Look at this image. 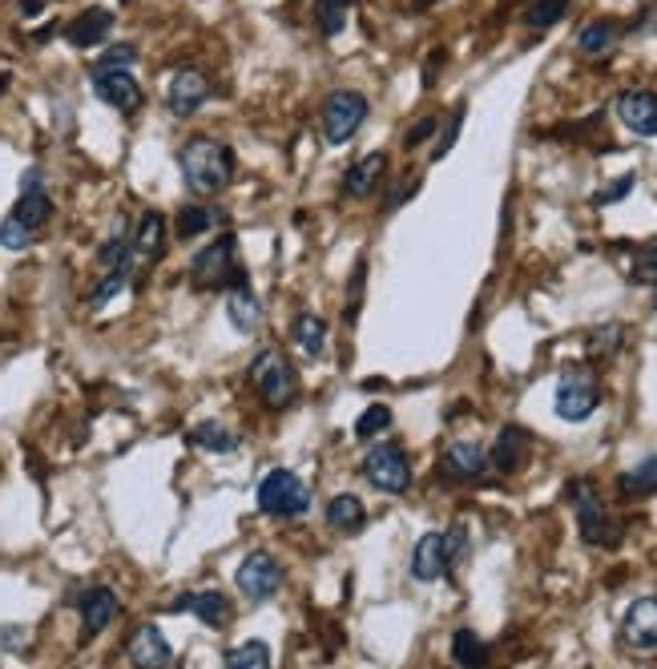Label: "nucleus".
Returning <instances> with one entry per match:
<instances>
[{"instance_id":"f257e3e1","label":"nucleus","mask_w":657,"mask_h":669,"mask_svg":"<svg viewBox=\"0 0 657 669\" xmlns=\"http://www.w3.org/2000/svg\"><path fill=\"white\" fill-rule=\"evenodd\" d=\"M49 218H53V198L44 194L41 173L29 170L25 182H21V198L9 210V218L0 222V246L4 250H29L33 239L49 227Z\"/></svg>"},{"instance_id":"f03ea898","label":"nucleus","mask_w":657,"mask_h":669,"mask_svg":"<svg viewBox=\"0 0 657 669\" xmlns=\"http://www.w3.org/2000/svg\"><path fill=\"white\" fill-rule=\"evenodd\" d=\"M178 166H182V178L194 194H222L234 178V154L215 138H194L182 145Z\"/></svg>"},{"instance_id":"7ed1b4c3","label":"nucleus","mask_w":657,"mask_h":669,"mask_svg":"<svg viewBox=\"0 0 657 669\" xmlns=\"http://www.w3.org/2000/svg\"><path fill=\"white\" fill-rule=\"evenodd\" d=\"M250 384L262 396V403L274 408V412H283V408H291L299 399V371L291 368V359L279 347L258 351V359L250 363Z\"/></svg>"},{"instance_id":"20e7f679","label":"nucleus","mask_w":657,"mask_h":669,"mask_svg":"<svg viewBox=\"0 0 657 669\" xmlns=\"http://www.w3.org/2000/svg\"><path fill=\"white\" fill-rule=\"evenodd\" d=\"M190 279L202 291H230V286L246 283V271L239 267V243H234V234H222L218 243L198 250L194 262H190Z\"/></svg>"},{"instance_id":"39448f33","label":"nucleus","mask_w":657,"mask_h":669,"mask_svg":"<svg viewBox=\"0 0 657 669\" xmlns=\"http://www.w3.org/2000/svg\"><path fill=\"white\" fill-rule=\"evenodd\" d=\"M258 509L267 516H302L311 509V485L291 468H274L258 485Z\"/></svg>"},{"instance_id":"423d86ee","label":"nucleus","mask_w":657,"mask_h":669,"mask_svg":"<svg viewBox=\"0 0 657 669\" xmlns=\"http://www.w3.org/2000/svg\"><path fill=\"white\" fill-rule=\"evenodd\" d=\"M601 403V384L597 375L581 363H572V368L561 371L557 379V415L561 420H569V424H581L589 415L597 412Z\"/></svg>"},{"instance_id":"0eeeda50","label":"nucleus","mask_w":657,"mask_h":669,"mask_svg":"<svg viewBox=\"0 0 657 669\" xmlns=\"http://www.w3.org/2000/svg\"><path fill=\"white\" fill-rule=\"evenodd\" d=\"M363 480L387 497H400L412 488V464H408V452L400 443H375L372 452L363 456Z\"/></svg>"},{"instance_id":"6e6552de","label":"nucleus","mask_w":657,"mask_h":669,"mask_svg":"<svg viewBox=\"0 0 657 669\" xmlns=\"http://www.w3.org/2000/svg\"><path fill=\"white\" fill-rule=\"evenodd\" d=\"M569 500H572V513H577V528H581V537H585L589 544H617L621 525L609 516L605 500L597 497V488L593 485H572Z\"/></svg>"},{"instance_id":"1a4fd4ad","label":"nucleus","mask_w":657,"mask_h":669,"mask_svg":"<svg viewBox=\"0 0 657 669\" xmlns=\"http://www.w3.org/2000/svg\"><path fill=\"white\" fill-rule=\"evenodd\" d=\"M363 121H368V98L356 93V89H339L323 105V138L331 145L351 142L359 129H363Z\"/></svg>"},{"instance_id":"9d476101","label":"nucleus","mask_w":657,"mask_h":669,"mask_svg":"<svg viewBox=\"0 0 657 669\" xmlns=\"http://www.w3.org/2000/svg\"><path fill=\"white\" fill-rule=\"evenodd\" d=\"M234 581H239V593L258 605V601H271L274 593H279V584H283V569H279V561H274L271 553H250L243 565H239Z\"/></svg>"},{"instance_id":"9b49d317","label":"nucleus","mask_w":657,"mask_h":669,"mask_svg":"<svg viewBox=\"0 0 657 669\" xmlns=\"http://www.w3.org/2000/svg\"><path fill=\"white\" fill-rule=\"evenodd\" d=\"M93 93L117 114L142 110V86L129 77V69H93Z\"/></svg>"},{"instance_id":"f8f14e48","label":"nucleus","mask_w":657,"mask_h":669,"mask_svg":"<svg viewBox=\"0 0 657 669\" xmlns=\"http://www.w3.org/2000/svg\"><path fill=\"white\" fill-rule=\"evenodd\" d=\"M621 641L637 654H657V597L633 601L621 617Z\"/></svg>"},{"instance_id":"ddd939ff","label":"nucleus","mask_w":657,"mask_h":669,"mask_svg":"<svg viewBox=\"0 0 657 669\" xmlns=\"http://www.w3.org/2000/svg\"><path fill=\"white\" fill-rule=\"evenodd\" d=\"M206 101H210V81H206V73H198V69L173 73L170 89H166V105H170L173 117H194Z\"/></svg>"},{"instance_id":"4468645a","label":"nucleus","mask_w":657,"mask_h":669,"mask_svg":"<svg viewBox=\"0 0 657 669\" xmlns=\"http://www.w3.org/2000/svg\"><path fill=\"white\" fill-rule=\"evenodd\" d=\"M617 117L637 138H657V93L654 89H626L617 98Z\"/></svg>"},{"instance_id":"2eb2a0df","label":"nucleus","mask_w":657,"mask_h":669,"mask_svg":"<svg viewBox=\"0 0 657 669\" xmlns=\"http://www.w3.org/2000/svg\"><path fill=\"white\" fill-rule=\"evenodd\" d=\"M173 613H194L202 626H215V629H227L230 617H234V605L227 601V593H218V589H202V593H182V597L166 605Z\"/></svg>"},{"instance_id":"dca6fc26","label":"nucleus","mask_w":657,"mask_h":669,"mask_svg":"<svg viewBox=\"0 0 657 669\" xmlns=\"http://www.w3.org/2000/svg\"><path fill=\"white\" fill-rule=\"evenodd\" d=\"M81 633L86 638H98V633H105V629L114 626V617H117V593L114 589H105V584H98V589H89L86 597H81Z\"/></svg>"},{"instance_id":"f3484780","label":"nucleus","mask_w":657,"mask_h":669,"mask_svg":"<svg viewBox=\"0 0 657 669\" xmlns=\"http://www.w3.org/2000/svg\"><path fill=\"white\" fill-rule=\"evenodd\" d=\"M126 654H129V661H133V666H145V669L170 666V661H173L170 641L162 638V629H157V626L133 629V638H129Z\"/></svg>"},{"instance_id":"a211bd4d","label":"nucleus","mask_w":657,"mask_h":669,"mask_svg":"<svg viewBox=\"0 0 657 669\" xmlns=\"http://www.w3.org/2000/svg\"><path fill=\"white\" fill-rule=\"evenodd\" d=\"M448 572V549H443V532H424L412 549V577L415 581H440Z\"/></svg>"},{"instance_id":"6ab92c4d","label":"nucleus","mask_w":657,"mask_h":669,"mask_svg":"<svg viewBox=\"0 0 657 669\" xmlns=\"http://www.w3.org/2000/svg\"><path fill=\"white\" fill-rule=\"evenodd\" d=\"M440 464H443V472H448V476H456V480H476V476L488 468V452H485V443L456 440V443H448V448H443Z\"/></svg>"},{"instance_id":"aec40b11","label":"nucleus","mask_w":657,"mask_h":669,"mask_svg":"<svg viewBox=\"0 0 657 669\" xmlns=\"http://www.w3.org/2000/svg\"><path fill=\"white\" fill-rule=\"evenodd\" d=\"M114 29V13L110 9H86L81 16H73L69 25H65V41L77 44V49H93L110 37Z\"/></svg>"},{"instance_id":"412c9836","label":"nucleus","mask_w":657,"mask_h":669,"mask_svg":"<svg viewBox=\"0 0 657 669\" xmlns=\"http://www.w3.org/2000/svg\"><path fill=\"white\" fill-rule=\"evenodd\" d=\"M227 314H230V327L243 331V335H255V331L262 327V303H258V295L250 291V283L230 286Z\"/></svg>"},{"instance_id":"4be33fe9","label":"nucleus","mask_w":657,"mask_h":669,"mask_svg":"<svg viewBox=\"0 0 657 669\" xmlns=\"http://www.w3.org/2000/svg\"><path fill=\"white\" fill-rule=\"evenodd\" d=\"M384 173H387V154H379V150L363 154L344 178L347 198H368V194H375V185L384 182Z\"/></svg>"},{"instance_id":"5701e85b","label":"nucleus","mask_w":657,"mask_h":669,"mask_svg":"<svg viewBox=\"0 0 657 669\" xmlns=\"http://www.w3.org/2000/svg\"><path fill=\"white\" fill-rule=\"evenodd\" d=\"M492 464L501 472H516L525 460H529V432L525 427H501V436H497V448H492Z\"/></svg>"},{"instance_id":"b1692460","label":"nucleus","mask_w":657,"mask_h":669,"mask_svg":"<svg viewBox=\"0 0 657 669\" xmlns=\"http://www.w3.org/2000/svg\"><path fill=\"white\" fill-rule=\"evenodd\" d=\"M133 255H142L145 262H157L162 250H166V218L162 214H142V222H138V234H133Z\"/></svg>"},{"instance_id":"393cba45","label":"nucleus","mask_w":657,"mask_h":669,"mask_svg":"<svg viewBox=\"0 0 657 669\" xmlns=\"http://www.w3.org/2000/svg\"><path fill=\"white\" fill-rule=\"evenodd\" d=\"M327 525L335 532H359V528L368 525V509H363V500L344 492V497H331L327 500Z\"/></svg>"},{"instance_id":"a878e982","label":"nucleus","mask_w":657,"mask_h":669,"mask_svg":"<svg viewBox=\"0 0 657 669\" xmlns=\"http://www.w3.org/2000/svg\"><path fill=\"white\" fill-rule=\"evenodd\" d=\"M291 335H295V347L307 351L311 359H319L323 356V347H327V323H323L319 314H311V311H302L299 319H295Z\"/></svg>"},{"instance_id":"bb28decb","label":"nucleus","mask_w":657,"mask_h":669,"mask_svg":"<svg viewBox=\"0 0 657 669\" xmlns=\"http://www.w3.org/2000/svg\"><path fill=\"white\" fill-rule=\"evenodd\" d=\"M617 37H621V29H617L614 21H593V25H585V29H581V37H577V49H581V53H589V57H601V53H609V49H614Z\"/></svg>"},{"instance_id":"cd10ccee","label":"nucleus","mask_w":657,"mask_h":669,"mask_svg":"<svg viewBox=\"0 0 657 669\" xmlns=\"http://www.w3.org/2000/svg\"><path fill=\"white\" fill-rule=\"evenodd\" d=\"M190 443H198L202 452H234V448H239V436H234L230 427L206 420V424H198L190 432Z\"/></svg>"},{"instance_id":"c85d7f7f","label":"nucleus","mask_w":657,"mask_h":669,"mask_svg":"<svg viewBox=\"0 0 657 669\" xmlns=\"http://www.w3.org/2000/svg\"><path fill=\"white\" fill-rule=\"evenodd\" d=\"M654 492H657V452L621 476V497H654Z\"/></svg>"},{"instance_id":"c756f323","label":"nucleus","mask_w":657,"mask_h":669,"mask_svg":"<svg viewBox=\"0 0 657 669\" xmlns=\"http://www.w3.org/2000/svg\"><path fill=\"white\" fill-rule=\"evenodd\" d=\"M218 222V214L210 206H182L178 218H173V234L178 239H198L202 230H210Z\"/></svg>"},{"instance_id":"7c9ffc66","label":"nucleus","mask_w":657,"mask_h":669,"mask_svg":"<svg viewBox=\"0 0 657 669\" xmlns=\"http://www.w3.org/2000/svg\"><path fill=\"white\" fill-rule=\"evenodd\" d=\"M452 661H456V666H468V669L485 666L488 661L485 638H476L472 629H460L456 638H452Z\"/></svg>"},{"instance_id":"2f4dec72","label":"nucleus","mask_w":657,"mask_h":669,"mask_svg":"<svg viewBox=\"0 0 657 669\" xmlns=\"http://www.w3.org/2000/svg\"><path fill=\"white\" fill-rule=\"evenodd\" d=\"M227 666L230 669H267L271 666V645L267 641H246L227 649Z\"/></svg>"},{"instance_id":"473e14b6","label":"nucleus","mask_w":657,"mask_h":669,"mask_svg":"<svg viewBox=\"0 0 657 669\" xmlns=\"http://www.w3.org/2000/svg\"><path fill=\"white\" fill-rule=\"evenodd\" d=\"M314 16H319V29L327 37H339L347 29V16H351V0H314Z\"/></svg>"},{"instance_id":"72a5a7b5","label":"nucleus","mask_w":657,"mask_h":669,"mask_svg":"<svg viewBox=\"0 0 657 669\" xmlns=\"http://www.w3.org/2000/svg\"><path fill=\"white\" fill-rule=\"evenodd\" d=\"M565 13H569V0H532L529 13H525V25L529 29H553Z\"/></svg>"},{"instance_id":"f704fd0d","label":"nucleus","mask_w":657,"mask_h":669,"mask_svg":"<svg viewBox=\"0 0 657 669\" xmlns=\"http://www.w3.org/2000/svg\"><path fill=\"white\" fill-rule=\"evenodd\" d=\"M391 427V408H384V403H372L368 412L356 420V436L359 440H375L379 432H387Z\"/></svg>"},{"instance_id":"c9c22d12","label":"nucleus","mask_w":657,"mask_h":669,"mask_svg":"<svg viewBox=\"0 0 657 669\" xmlns=\"http://www.w3.org/2000/svg\"><path fill=\"white\" fill-rule=\"evenodd\" d=\"M129 255H133V246L126 243V234L117 230L110 243L101 246V267L105 271H117V267H129Z\"/></svg>"},{"instance_id":"e433bc0d","label":"nucleus","mask_w":657,"mask_h":669,"mask_svg":"<svg viewBox=\"0 0 657 669\" xmlns=\"http://www.w3.org/2000/svg\"><path fill=\"white\" fill-rule=\"evenodd\" d=\"M633 279L645 286H657V243L637 250V258H633Z\"/></svg>"},{"instance_id":"4c0bfd02","label":"nucleus","mask_w":657,"mask_h":669,"mask_svg":"<svg viewBox=\"0 0 657 669\" xmlns=\"http://www.w3.org/2000/svg\"><path fill=\"white\" fill-rule=\"evenodd\" d=\"M138 61V49L133 44H114V49H105V57L93 65V69H129Z\"/></svg>"},{"instance_id":"58836bf2","label":"nucleus","mask_w":657,"mask_h":669,"mask_svg":"<svg viewBox=\"0 0 657 669\" xmlns=\"http://www.w3.org/2000/svg\"><path fill=\"white\" fill-rule=\"evenodd\" d=\"M443 549H448V569H452V565H460V561H464V553H468V528L456 525L452 532H443Z\"/></svg>"},{"instance_id":"ea45409f","label":"nucleus","mask_w":657,"mask_h":669,"mask_svg":"<svg viewBox=\"0 0 657 669\" xmlns=\"http://www.w3.org/2000/svg\"><path fill=\"white\" fill-rule=\"evenodd\" d=\"M126 279H129V267H117V271L105 274V283H101L98 291H93V307H101V303L114 299L117 291H121V283H126Z\"/></svg>"},{"instance_id":"a19ab883","label":"nucleus","mask_w":657,"mask_h":669,"mask_svg":"<svg viewBox=\"0 0 657 669\" xmlns=\"http://www.w3.org/2000/svg\"><path fill=\"white\" fill-rule=\"evenodd\" d=\"M460 117H464V105H456V114H452V121H448V129H443V138L436 142V154H431L436 162H440V157L452 150V142L460 138Z\"/></svg>"},{"instance_id":"79ce46f5","label":"nucleus","mask_w":657,"mask_h":669,"mask_svg":"<svg viewBox=\"0 0 657 669\" xmlns=\"http://www.w3.org/2000/svg\"><path fill=\"white\" fill-rule=\"evenodd\" d=\"M617 343H621V327H605L589 339V351H597V356L605 351V356H609V351H617Z\"/></svg>"},{"instance_id":"37998d69","label":"nucleus","mask_w":657,"mask_h":669,"mask_svg":"<svg viewBox=\"0 0 657 669\" xmlns=\"http://www.w3.org/2000/svg\"><path fill=\"white\" fill-rule=\"evenodd\" d=\"M629 190H633V173H626V178H617V182L609 185V190H601V194H597V198H593V202H597V206H609V202H621V198H626Z\"/></svg>"},{"instance_id":"c03bdc74","label":"nucleus","mask_w":657,"mask_h":669,"mask_svg":"<svg viewBox=\"0 0 657 669\" xmlns=\"http://www.w3.org/2000/svg\"><path fill=\"white\" fill-rule=\"evenodd\" d=\"M436 126H440V117H420V126H415L412 133L403 138V145H408V150H412V145H420L424 138H431V133H436Z\"/></svg>"},{"instance_id":"a18cd8bd","label":"nucleus","mask_w":657,"mask_h":669,"mask_svg":"<svg viewBox=\"0 0 657 669\" xmlns=\"http://www.w3.org/2000/svg\"><path fill=\"white\" fill-rule=\"evenodd\" d=\"M25 638H29V629H16V626L0 629V645H4V649H25V645H29Z\"/></svg>"},{"instance_id":"49530a36","label":"nucleus","mask_w":657,"mask_h":669,"mask_svg":"<svg viewBox=\"0 0 657 669\" xmlns=\"http://www.w3.org/2000/svg\"><path fill=\"white\" fill-rule=\"evenodd\" d=\"M412 194H415V182H400V185H396V194L384 202V210H396V206H400L403 198H412Z\"/></svg>"},{"instance_id":"de8ad7c7","label":"nucleus","mask_w":657,"mask_h":669,"mask_svg":"<svg viewBox=\"0 0 657 669\" xmlns=\"http://www.w3.org/2000/svg\"><path fill=\"white\" fill-rule=\"evenodd\" d=\"M9 81H13V73H9V69H4V65H0V93L9 89Z\"/></svg>"}]
</instances>
